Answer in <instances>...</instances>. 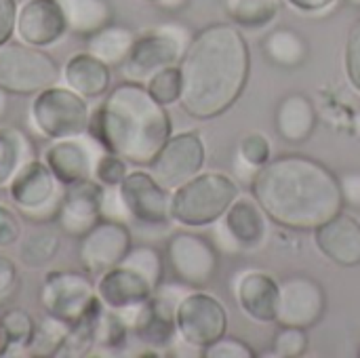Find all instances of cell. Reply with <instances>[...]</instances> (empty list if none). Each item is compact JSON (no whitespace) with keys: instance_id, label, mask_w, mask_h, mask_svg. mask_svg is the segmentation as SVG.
Returning <instances> with one entry per match:
<instances>
[{"instance_id":"obj_1","label":"cell","mask_w":360,"mask_h":358,"mask_svg":"<svg viewBox=\"0 0 360 358\" xmlns=\"http://www.w3.org/2000/svg\"><path fill=\"white\" fill-rule=\"evenodd\" d=\"M179 106L196 120L230 112L251 76V49L234 23H211L198 30L179 61Z\"/></svg>"},{"instance_id":"obj_2","label":"cell","mask_w":360,"mask_h":358,"mask_svg":"<svg viewBox=\"0 0 360 358\" xmlns=\"http://www.w3.org/2000/svg\"><path fill=\"white\" fill-rule=\"evenodd\" d=\"M251 194L276 226L314 232L344 211L340 177L304 154L270 158L251 177Z\"/></svg>"},{"instance_id":"obj_3","label":"cell","mask_w":360,"mask_h":358,"mask_svg":"<svg viewBox=\"0 0 360 358\" xmlns=\"http://www.w3.org/2000/svg\"><path fill=\"white\" fill-rule=\"evenodd\" d=\"M89 135L101 150L114 152L133 167H150L173 135L167 106L156 101L143 82H120L91 112Z\"/></svg>"},{"instance_id":"obj_4","label":"cell","mask_w":360,"mask_h":358,"mask_svg":"<svg viewBox=\"0 0 360 358\" xmlns=\"http://www.w3.org/2000/svg\"><path fill=\"white\" fill-rule=\"evenodd\" d=\"M238 198V186L224 173H198L171 194V219L186 228L211 226Z\"/></svg>"},{"instance_id":"obj_5","label":"cell","mask_w":360,"mask_h":358,"mask_svg":"<svg viewBox=\"0 0 360 358\" xmlns=\"http://www.w3.org/2000/svg\"><path fill=\"white\" fill-rule=\"evenodd\" d=\"M91 108L86 97L70 87L53 84L34 95L30 106V127L40 137L55 141L78 137L89 131Z\"/></svg>"},{"instance_id":"obj_6","label":"cell","mask_w":360,"mask_h":358,"mask_svg":"<svg viewBox=\"0 0 360 358\" xmlns=\"http://www.w3.org/2000/svg\"><path fill=\"white\" fill-rule=\"evenodd\" d=\"M59 78L61 68L44 49L13 38L0 44V87L8 95H36Z\"/></svg>"},{"instance_id":"obj_7","label":"cell","mask_w":360,"mask_h":358,"mask_svg":"<svg viewBox=\"0 0 360 358\" xmlns=\"http://www.w3.org/2000/svg\"><path fill=\"white\" fill-rule=\"evenodd\" d=\"M6 188L11 203L23 219L36 226L57 222L63 186L44 160L32 158L25 162Z\"/></svg>"},{"instance_id":"obj_8","label":"cell","mask_w":360,"mask_h":358,"mask_svg":"<svg viewBox=\"0 0 360 358\" xmlns=\"http://www.w3.org/2000/svg\"><path fill=\"white\" fill-rule=\"evenodd\" d=\"M190 34L181 25H158L148 30L146 34L135 38L129 59L122 63V72L133 82H148L152 74L162 68L179 65L186 46L190 42Z\"/></svg>"},{"instance_id":"obj_9","label":"cell","mask_w":360,"mask_h":358,"mask_svg":"<svg viewBox=\"0 0 360 358\" xmlns=\"http://www.w3.org/2000/svg\"><path fill=\"white\" fill-rule=\"evenodd\" d=\"M167 264L173 279L190 289H202L213 283L219 255L213 243L194 232H177L167 243Z\"/></svg>"},{"instance_id":"obj_10","label":"cell","mask_w":360,"mask_h":358,"mask_svg":"<svg viewBox=\"0 0 360 358\" xmlns=\"http://www.w3.org/2000/svg\"><path fill=\"white\" fill-rule=\"evenodd\" d=\"M97 300L91 274L76 270H53L40 287V306L46 314L74 325Z\"/></svg>"},{"instance_id":"obj_11","label":"cell","mask_w":360,"mask_h":358,"mask_svg":"<svg viewBox=\"0 0 360 358\" xmlns=\"http://www.w3.org/2000/svg\"><path fill=\"white\" fill-rule=\"evenodd\" d=\"M177 335L190 348L205 350L228 331V312L221 302L205 291L186 293L175 310Z\"/></svg>"},{"instance_id":"obj_12","label":"cell","mask_w":360,"mask_h":358,"mask_svg":"<svg viewBox=\"0 0 360 358\" xmlns=\"http://www.w3.org/2000/svg\"><path fill=\"white\" fill-rule=\"evenodd\" d=\"M327 312V293L323 285L306 274H293L278 283L276 319L278 327L312 329Z\"/></svg>"},{"instance_id":"obj_13","label":"cell","mask_w":360,"mask_h":358,"mask_svg":"<svg viewBox=\"0 0 360 358\" xmlns=\"http://www.w3.org/2000/svg\"><path fill=\"white\" fill-rule=\"evenodd\" d=\"M205 156L202 137L196 131H186L171 135L148 169L167 190L173 192L202 171Z\"/></svg>"},{"instance_id":"obj_14","label":"cell","mask_w":360,"mask_h":358,"mask_svg":"<svg viewBox=\"0 0 360 358\" xmlns=\"http://www.w3.org/2000/svg\"><path fill=\"white\" fill-rule=\"evenodd\" d=\"M131 247H133V238L127 224L103 217L80 238L78 260L86 274L99 276L110 268L122 264Z\"/></svg>"},{"instance_id":"obj_15","label":"cell","mask_w":360,"mask_h":358,"mask_svg":"<svg viewBox=\"0 0 360 358\" xmlns=\"http://www.w3.org/2000/svg\"><path fill=\"white\" fill-rule=\"evenodd\" d=\"M127 215L146 226H165L171 222V190H167L148 171H129L118 186Z\"/></svg>"},{"instance_id":"obj_16","label":"cell","mask_w":360,"mask_h":358,"mask_svg":"<svg viewBox=\"0 0 360 358\" xmlns=\"http://www.w3.org/2000/svg\"><path fill=\"white\" fill-rule=\"evenodd\" d=\"M105 188L97 179H80L63 186V196L57 213V226L65 236L82 238L93 226L103 219Z\"/></svg>"},{"instance_id":"obj_17","label":"cell","mask_w":360,"mask_h":358,"mask_svg":"<svg viewBox=\"0 0 360 358\" xmlns=\"http://www.w3.org/2000/svg\"><path fill=\"white\" fill-rule=\"evenodd\" d=\"M65 13L59 0H25L17 8L15 36L32 46H53L68 34Z\"/></svg>"},{"instance_id":"obj_18","label":"cell","mask_w":360,"mask_h":358,"mask_svg":"<svg viewBox=\"0 0 360 358\" xmlns=\"http://www.w3.org/2000/svg\"><path fill=\"white\" fill-rule=\"evenodd\" d=\"M95 146L97 141L93 137L89 141L82 135L55 139L44 150L42 160L53 171V175L59 179L61 186H70L80 179H93L95 162L99 156Z\"/></svg>"},{"instance_id":"obj_19","label":"cell","mask_w":360,"mask_h":358,"mask_svg":"<svg viewBox=\"0 0 360 358\" xmlns=\"http://www.w3.org/2000/svg\"><path fill=\"white\" fill-rule=\"evenodd\" d=\"M95 291L105 308L122 312L146 304L156 289L137 270H133L127 264H118L108 272L99 274Z\"/></svg>"},{"instance_id":"obj_20","label":"cell","mask_w":360,"mask_h":358,"mask_svg":"<svg viewBox=\"0 0 360 358\" xmlns=\"http://www.w3.org/2000/svg\"><path fill=\"white\" fill-rule=\"evenodd\" d=\"M319 251L340 268L360 266V224L344 211L314 230Z\"/></svg>"},{"instance_id":"obj_21","label":"cell","mask_w":360,"mask_h":358,"mask_svg":"<svg viewBox=\"0 0 360 358\" xmlns=\"http://www.w3.org/2000/svg\"><path fill=\"white\" fill-rule=\"evenodd\" d=\"M276 133L289 143H304L316 129V108L304 93L285 95L274 112Z\"/></svg>"},{"instance_id":"obj_22","label":"cell","mask_w":360,"mask_h":358,"mask_svg":"<svg viewBox=\"0 0 360 358\" xmlns=\"http://www.w3.org/2000/svg\"><path fill=\"white\" fill-rule=\"evenodd\" d=\"M221 228L238 249H255L266 236V213L255 198H236L226 211Z\"/></svg>"},{"instance_id":"obj_23","label":"cell","mask_w":360,"mask_h":358,"mask_svg":"<svg viewBox=\"0 0 360 358\" xmlns=\"http://www.w3.org/2000/svg\"><path fill=\"white\" fill-rule=\"evenodd\" d=\"M65 87L76 91L78 95L86 99H97L110 91L112 82V70L101 59L91 55L89 51L76 53L68 59L63 72H61Z\"/></svg>"},{"instance_id":"obj_24","label":"cell","mask_w":360,"mask_h":358,"mask_svg":"<svg viewBox=\"0 0 360 358\" xmlns=\"http://www.w3.org/2000/svg\"><path fill=\"white\" fill-rule=\"evenodd\" d=\"M238 306L257 323H274L278 283L264 272H247L236 287Z\"/></svg>"},{"instance_id":"obj_25","label":"cell","mask_w":360,"mask_h":358,"mask_svg":"<svg viewBox=\"0 0 360 358\" xmlns=\"http://www.w3.org/2000/svg\"><path fill=\"white\" fill-rule=\"evenodd\" d=\"M135 38L137 36L131 27L108 23L105 27H101L99 32L86 38V51L97 59H101L105 65L118 68L129 59Z\"/></svg>"},{"instance_id":"obj_26","label":"cell","mask_w":360,"mask_h":358,"mask_svg":"<svg viewBox=\"0 0 360 358\" xmlns=\"http://www.w3.org/2000/svg\"><path fill=\"white\" fill-rule=\"evenodd\" d=\"M65 13L68 30L76 36L89 38L108 23H112L114 11L108 0H59Z\"/></svg>"},{"instance_id":"obj_27","label":"cell","mask_w":360,"mask_h":358,"mask_svg":"<svg viewBox=\"0 0 360 358\" xmlns=\"http://www.w3.org/2000/svg\"><path fill=\"white\" fill-rule=\"evenodd\" d=\"M264 53L268 61L278 68H300L310 57V44L300 32L276 27L264 38Z\"/></svg>"},{"instance_id":"obj_28","label":"cell","mask_w":360,"mask_h":358,"mask_svg":"<svg viewBox=\"0 0 360 358\" xmlns=\"http://www.w3.org/2000/svg\"><path fill=\"white\" fill-rule=\"evenodd\" d=\"M36 323L30 312L11 308L0 317V357H15L25 352L34 340Z\"/></svg>"},{"instance_id":"obj_29","label":"cell","mask_w":360,"mask_h":358,"mask_svg":"<svg viewBox=\"0 0 360 358\" xmlns=\"http://www.w3.org/2000/svg\"><path fill=\"white\" fill-rule=\"evenodd\" d=\"M34 158L32 139L13 127L0 129V188H6L17 171Z\"/></svg>"},{"instance_id":"obj_30","label":"cell","mask_w":360,"mask_h":358,"mask_svg":"<svg viewBox=\"0 0 360 358\" xmlns=\"http://www.w3.org/2000/svg\"><path fill=\"white\" fill-rule=\"evenodd\" d=\"M61 236L57 230H53L49 224H42V228L30 232L25 241L19 247V260L27 268H42L59 253Z\"/></svg>"},{"instance_id":"obj_31","label":"cell","mask_w":360,"mask_h":358,"mask_svg":"<svg viewBox=\"0 0 360 358\" xmlns=\"http://www.w3.org/2000/svg\"><path fill=\"white\" fill-rule=\"evenodd\" d=\"M281 11V0H228V15L243 30L270 25Z\"/></svg>"},{"instance_id":"obj_32","label":"cell","mask_w":360,"mask_h":358,"mask_svg":"<svg viewBox=\"0 0 360 358\" xmlns=\"http://www.w3.org/2000/svg\"><path fill=\"white\" fill-rule=\"evenodd\" d=\"M68 331H70L68 323H63L51 314H44V319L36 325V333H34V340L27 348V354H32V357H57Z\"/></svg>"},{"instance_id":"obj_33","label":"cell","mask_w":360,"mask_h":358,"mask_svg":"<svg viewBox=\"0 0 360 358\" xmlns=\"http://www.w3.org/2000/svg\"><path fill=\"white\" fill-rule=\"evenodd\" d=\"M122 264H127L133 270H137L143 279H148V283L154 289H158L162 285V279H165V260H162V255H160L158 249L148 247V245L131 247V251L127 253V257L122 260Z\"/></svg>"},{"instance_id":"obj_34","label":"cell","mask_w":360,"mask_h":358,"mask_svg":"<svg viewBox=\"0 0 360 358\" xmlns=\"http://www.w3.org/2000/svg\"><path fill=\"white\" fill-rule=\"evenodd\" d=\"M131 331V327L127 325V321L120 317V312L110 310L103 306L99 319H97V327H95V340L99 348H120L127 342V333Z\"/></svg>"},{"instance_id":"obj_35","label":"cell","mask_w":360,"mask_h":358,"mask_svg":"<svg viewBox=\"0 0 360 358\" xmlns=\"http://www.w3.org/2000/svg\"><path fill=\"white\" fill-rule=\"evenodd\" d=\"M150 95L162 106H171L181 97V72L179 65H169L152 74L146 82Z\"/></svg>"},{"instance_id":"obj_36","label":"cell","mask_w":360,"mask_h":358,"mask_svg":"<svg viewBox=\"0 0 360 358\" xmlns=\"http://www.w3.org/2000/svg\"><path fill=\"white\" fill-rule=\"evenodd\" d=\"M308 329L300 327H281V331L274 335L272 352L281 358H300L308 352Z\"/></svg>"},{"instance_id":"obj_37","label":"cell","mask_w":360,"mask_h":358,"mask_svg":"<svg viewBox=\"0 0 360 358\" xmlns=\"http://www.w3.org/2000/svg\"><path fill=\"white\" fill-rule=\"evenodd\" d=\"M127 173H129V162L120 158L118 154L103 150L97 156L93 179H97L103 188H118L122 179L127 177Z\"/></svg>"},{"instance_id":"obj_38","label":"cell","mask_w":360,"mask_h":358,"mask_svg":"<svg viewBox=\"0 0 360 358\" xmlns=\"http://www.w3.org/2000/svg\"><path fill=\"white\" fill-rule=\"evenodd\" d=\"M238 154L243 162H247L253 171L264 167L272 158V148L266 135L262 133H249L240 139L238 143Z\"/></svg>"},{"instance_id":"obj_39","label":"cell","mask_w":360,"mask_h":358,"mask_svg":"<svg viewBox=\"0 0 360 358\" xmlns=\"http://www.w3.org/2000/svg\"><path fill=\"white\" fill-rule=\"evenodd\" d=\"M202 357L205 358H255L257 354L253 352V348L238 340V338H230V335H224L219 338L217 342H213L211 346H207L202 350Z\"/></svg>"},{"instance_id":"obj_40","label":"cell","mask_w":360,"mask_h":358,"mask_svg":"<svg viewBox=\"0 0 360 358\" xmlns=\"http://www.w3.org/2000/svg\"><path fill=\"white\" fill-rule=\"evenodd\" d=\"M344 61H346V74L350 84L360 93V17L348 32Z\"/></svg>"},{"instance_id":"obj_41","label":"cell","mask_w":360,"mask_h":358,"mask_svg":"<svg viewBox=\"0 0 360 358\" xmlns=\"http://www.w3.org/2000/svg\"><path fill=\"white\" fill-rule=\"evenodd\" d=\"M19 291V270L17 264L6 257L0 255V306L8 304Z\"/></svg>"},{"instance_id":"obj_42","label":"cell","mask_w":360,"mask_h":358,"mask_svg":"<svg viewBox=\"0 0 360 358\" xmlns=\"http://www.w3.org/2000/svg\"><path fill=\"white\" fill-rule=\"evenodd\" d=\"M21 215L0 203V247H11L21 238Z\"/></svg>"},{"instance_id":"obj_43","label":"cell","mask_w":360,"mask_h":358,"mask_svg":"<svg viewBox=\"0 0 360 358\" xmlns=\"http://www.w3.org/2000/svg\"><path fill=\"white\" fill-rule=\"evenodd\" d=\"M17 8V0H0V44L15 36Z\"/></svg>"},{"instance_id":"obj_44","label":"cell","mask_w":360,"mask_h":358,"mask_svg":"<svg viewBox=\"0 0 360 358\" xmlns=\"http://www.w3.org/2000/svg\"><path fill=\"white\" fill-rule=\"evenodd\" d=\"M340 186H342V194H344V203L360 207V171H348L340 177Z\"/></svg>"},{"instance_id":"obj_45","label":"cell","mask_w":360,"mask_h":358,"mask_svg":"<svg viewBox=\"0 0 360 358\" xmlns=\"http://www.w3.org/2000/svg\"><path fill=\"white\" fill-rule=\"evenodd\" d=\"M287 2L304 13H319V11L329 8L335 0H287Z\"/></svg>"},{"instance_id":"obj_46","label":"cell","mask_w":360,"mask_h":358,"mask_svg":"<svg viewBox=\"0 0 360 358\" xmlns=\"http://www.w3.org/2000/svg\"><path fill=\"white\" fill-rule=\"evenodd\" d=\"M6 110H8V93L0 87V120L6 116Z\"/></svg>"},{"instance_id":"obj_47","label":"cell","mask_w":360,"mask_h":358,"mask_svg":"<svg viewBox=\"0 0 360 358\" xmlns=\"http://www.w3.org/2000/svg\"><path fill=\"white\" fill-rule=\"evenodd\" d=\"M143 2H160V4H169V2H173V0H143Z\"/></svg>"},{"instance_id":"obj_48","label":"cell","mask_w":360,"mask_h":358,"mask_svg":"<svg viewBox=\"0 0 360 358\" xmlns=\"http://www.w3.org/2000/svg\"><path fill=\"white\" fill-rule=\"evenodd\" d=\"M348 4H352V6H356V8H360V0H346Z\"/></svg>"},{"instance_id":"obj_49","label":"cell","mask_w":360,"mask_h":358,"mask_svg":"<svg viewBox=\"0 0 360 358\" xmlns=\"http://www.w3.org/2000/svg\"><path fill=\"white\" fill-rule=\"evenodd\" d=\"M359 357H360V350H359Z\"/></svg>"}]
</instances>
